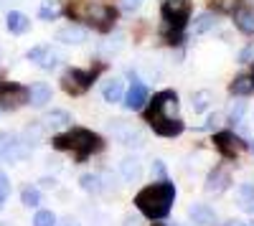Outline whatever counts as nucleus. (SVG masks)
Returning a JSON list of instances; mask_svg holds the SVG:
<instances>
[{
	"instance_id": "1",
	"label": "nucleus",
	"mask_w": 254,
	"mask_h": 226,
	"mask_svg": "<svg viewBox=\"0 0 254 226\" xmlns=\"http://www.w3.org/2000/svg\"><path fill=\"white\" fill-rule=\"evenodd\" d=\"M145 119L150 122V127L163 135V137H176L183 132V119L178 117V97L176 92H160L153 97V105L147 110Z\"/></svg>"
},
{
	"instance_id": "2",
	"label": "nucleus",
	"mask_w": 254,
	"mask_h": 226,
	"mask_svg": "<svg viewBox=\"0 0 254 226\" xmlns=\"http://www.w3.org/2000/svg\"><path fill=\"white\" fill-rule=\"evenodd\" d=\"M173 203H176V186L168 178L153 183V186H145L135 196V206L150 221H163L168 214H171Z\"/></svg>"
},
{
	"instance_id": "3",
	"label": "nucleus",
	"mask_w": 254,
	"mask_h": 226,
	"mask_svg": "<svg viewBox=\"0 0 254 226\" xmlns=\"http://www.w3.org/2000/svg\"><path fill=\"white\" fill-rule=\"evenodd\" d=\"M54 148L56 150H69V153H74L76 163H84L89 155H94V153H99L104 148V140L97 132H92V130L71 127L69 132L54 137Z\"/></svg>"
},
{
	"instance_id": "4",
	"label": "nucleus",
	"mask_w": 254,
	"mask_h": 226,
	"mask_svg": "<svg viewBox=\"0 0 254 226\" xmlns=\"http://www.w3.org/2000/svg\"><path fill=\"white\" fill-rule=\"evenodd\" d=\"M28 145L13 132H0V163H15L28 155Z\"/></svg>"
},
{
	"instance_id": "5",
	"label": "nucleus",
	"mask_w": 254,
	"mask_h": 226,
	"mask_svg": "<svg viewBox=\"0 0 254 226\" xmlns=\"http://www.w3.org/2000/svg\"><path fill=\"white\" fill-rule=\"evenodd\" d=\"M214 145H216V150L224 155V158H239L244 150H247V142L239 137V135H234V132H216L214 135Z\"/></svg>"
},
{
	"instance_id": "6",
	"label": "nucleus",
	"mask_w": 254,
	"mask_h": 226,
	"mask_svg": "<svg viewBox=\"0 0 254 226\" xmlns=\"http://www.w3.org/2000/svg\"><path fill=\"white\" fill-rule=\"evenodd\" d=\"M92 79L94 74L92 71H79V69H69L66 74L61 76V87L66 89L69 94H84L89 87H92Z\"/></svg>"
},
{
	"instance_id": "7",
	"label": "nucleus",
	"mask_w": 254,
	"mask_h": 226,
	"mask_svg": "<svg viewBox=\"0 0 254 226\" xmlns=\"http://www.w3.org/2000/svg\"><path fill=\"white\" fill-rule=\"evenodd\" d=\"M112 132H115V137L122 142V145H127V148H142V142H145L142 130L135 127V125H127V122H122V119H115L112 122Z\"/></svg>"
},
{
	"instance_id": "8",
	"label": "nucleus",
	"mask_w": 254,
	"mask_h": 226,
	"mask_svg": "<svg viewBox=\"0 0 254 226\" xmlns=\"http://www.w3.org/2000/svg\"><path fill=\"white\" fill-rule=\"evenodd\" d=\"M28 102V89L26 87H18V84H10V87H0V110H18Z\"/></svg>"
},
{
	"instance_id": "9",
	"label": "nucleus",
	"mask_w": 254,
	"mask_h": 226,
	"mask_svg": "<svg viewBox=\"0 0 254 226\" xmlns=\"http://www.w3.org/2000/svg\"><path fill=\"white\" fill-rule=\"evenodd\" d=\"M163 15L171 20V23H176V28H181L186 15H188V0H165L163 3Z\"/></svg>"
},
{
	"instance_id": "10",
	"label": "nucleus",
	"mask_w": 254,
	"mask_h": 226,
	"mask_svg": "<svg viewBox=\"0 0 254 226\" xmlns=\"http://www.w3.org/2000/svg\"><path fill=\"white\" fill-rule=\"evenodd\" d=\"M69 125H71V114L64 112V110H51L49 114H44V119H41V127L46 132H59Z\"/></svg>"
},
{
	"instance_id": "11",
	"label": "nucleus",
	"mask_w": 254,
	"mask_h": 226,
	"mask_svg": "<svg viewBox=\"0 0 254 226\" xmlns=\"http://www.w3.org/2000/svg\"><path fill=\"white\" fill-rule=\"evenodd\" d=\"M145 102H147V89L142 81H132V87L130 92H127L125 97V110H130V112H137L145 107Z\"/></svg>"
},
{
	"instance_id": "12",
	"label": "nucleus",
	"mask_w": 254,
	"mask_h": 226,
	"mask_svg": "<svg viewBox=\"0 0 254 226\" xmlns=\"http://www.w3.org/2000/svg\"><path fill=\"white\" fill-rule=\"evenodd\" d=\"M229 186H231V178H229V173H226V170H221V168H216V170H211V173H208L203 191H206V193H214V196H219V193H224Z\"/></svg>"
},
{
	"instance_id": "13",
	"label": "nucleus",
	"mask_w": 254,
	"mask_h": 226,
	"mask_svg": "<svg viewBox=\"0 0 254 226\" xmlns=\"http://www.w3.org/2000/svg\"><path fill=\"white\" fill-rule=\"evenodd\" d=\"M84 15H87V20H92V23H97L99 28H107L110 20H115V10L112 8H104V5H87V10H84Z\"/></svg>"
},
{
	"instance_id": "14",
	"label": "nucleus",
	"mask_w": 254,
	"mask_h": 226,
	"mask_svg": "<svg viewBox=\"0 0 254 226\" xmlns=\"http://www.w3.org/2000/svg\"><path fill=\"white\" fill-rule=\"evenodd\" d=\"M188 216L193 219V224H198V226L216 224V211L211 206H206V203H193V206L188 209Z\"/></svg>"
},
{
	"instance_id": "15",
	"label": "nucleus",
	"mask_w": 254,
	"mask_h": 226,
	"mask_svg": "<svg viewBox=\"0 0 254 226\" xmlns=\"http://www.w3.org/2000/svg\"><path fill=\"white\" fill-rule=\"evenodd\" d=\"M28 58H31V61H36V64H38L41 69H54L59 56H56L49 46H38V49H31V51H28Z\"/></svg>"
},
{
	"instance_id": "16",
	"label": "nucleus",
	"mask_w": 254,
	"mask_h": 226,
	"mask_svg": "<svg viewBox=\"0 0 254 226\" xmlns=\"http://www.w3.org/2000/svg\"><path fill=\"white\" fill-rule=\"evenodd\" d=\"M89 36L87 28H81V26H66V28H61L56 33V38L61 41V44H84Z\"/></svg>"
},
{
	"instance_id": "17",
	"label": "nucleus",
	"mask_w": 254,
	"mask_h": 226,
	"mask_svg": "<svg viewBox=\"0 0 254 226\" xmlns=\"http://www.w3.org/2000/svg\"><path fill=\"white\" fill-rule=\"evenodd\" d=\"M120 173L127 183H137L142 178V166H140V160L137 158H125L120 163Z\"/></svg>"
},
{
	"instance_id": "18",
	"label": "nucleus",
	"mask_w": 254,
	"mask_h": 226,
	"mask_svg": "<svg viewBox=\"0 0 254 226\" xmlns=\"http://www.w3.org/2000/svg\"><path fill=\"white\" fill-rule=\"evenodd\" d=\"M229 89H231V94H234V97H249V94H254V71L237 76L234 81H231Z\"/></svg>"
},
{
	"instance_id": "19",
	"label": "nucleus",
	"mask_w": 254,
	"mask_h": 226,
	"mask_svg": "<svg viewBox=\"0 0 254 226\" xmlns=\"http://www.w3.org/2000/svg\"><path fill=\"white\" fill-rule=\"evenodd\" d=\"M28 102L33 107H44L46 102H51V87L44 84V81H38V84H33L28 89Z\"/></svg>"
},
{
	"instance_id": "20",
	"label": "nucleus",
	"mask_w": 254,
	"mask_h": 226,
	"mask_svg": "<svg viewBox=\"0 0 254 226\" xmlns=\"http://www.w3.org/2000/svg\"><path fill=\"white\" fill-rule=\"evenodd\" d=\"M102 97H104V102H110V105L120 102V99L125 97V92H122V81H120V79H110L107 84L102 87Z\"/></svg>"
},
{
	"instance_id": "21",
	"label": "nucleus",
	"mask_w": 254,
	"mask_h": 226,
	"mask_svg": "<svg viewBox=\"0 0 254 226\" xmlns=\"http://www.w3.org/2000/svg\"><path fill=\"white\" fill-rule=\"evenodd\" d=\"M5 23H8V31H10V33H26V31H28V26H31V20H28L23 13L10 10Z\"/></svg>"
},
{
	"instance_id": "22",
	"label": "nucleus",
	"mask_w": 254,
	"mask_h": 226,
	"mask_svg": "<svg viewBox=\"0 0 254 226\" xmlns=\"http://www.w3.org/2000/svg\"><path fill=\"white\" fill-rule=\"evenodd\" d=\"M234 20H237L239 31H244V33H254V8H242V10H237Z\"/></svg>"
},
{
	"instance_id": "23",
	"label": "nucleus",
	"mask_w": 254,
	"mask_h": 226,
	"mask_svg": "<svg viewBox=\"0 0 254 226\" xmlns=\"http://www.w3.org/2000/svg\"><path fill=\"white\" fill-rule=\"evenodd\" d=\"M44 135H46V130L41 127V122H31V125L26 127V132H23V142L31 148V145H38L41 140H44Z\"/></svg>"
},
{
	"instance_id": "24",
	"label": "nucleus",
	"mask_w": 254,
	"mask_h": 226,
	"mask_svg": "<svg viewBox=\"0 0 254 226\" xmlns=\"http://www.w3.org/2000/svg\"><path fill=\"white\" fill-rule=\"evenodd\" d=\"M79 183H81V188L87 191V193H102V191H104L102 175H94V173H84V175L79 178Z\"/></svg>"
},
{
	"instance_id": "25",
	"label": "nucleus",
	"mask_w": 254,
	"mask_h": 226,
	"mask_svg": "<svg viewBox=\"0 0 254 226\" xmlns=\"http://www.w3.org/2000/svg\"><path fill=\"white\" fill-rule=\"evenodd\" d=\"M38 15L44 18V20H56L61 15V3H59V0H44V3H41Z\"/></svg>"
},
{
	"instance_id": "26",
	"label": "nucleus",
	"mask_w": 254,
	"mask_h": 226,
	"mask_svg": "<svg viewBox=\"0 0 254 226\" xmlns=\"http://www.w3.org/2000/svg\"><path fill=\"white\" fill-rule=\"evenodd\" d=\"M20 203H23L26 209H36L41 203V191L36 186H26L23 191H20Z\"/></svg>"
},
{
	"instance_id": "27",
	"label": "nucleus",
	"mask_w": 254,
	"mask_h": 226,
	"mask_svg": "<svg viewBox=\"0 0 254 226\" xmlns=\"http://www.w3.org/2000/svg\"><path fill=\"white\" fill-rule=\"evenodd\" d=\"M239 201H242V209L254 214V186L252 183H244V186L239 188Z\"/></svg>"
},
{
	"instance_id": "28",
	"label": "nucleus",
	"mask_w": 254,
	"mask_h": 226,
	"mask_svg": "<svg viewBox=\"0 0 254 226\" xmlns=\"http://www.w3.org/2000/svg\"><path fill=\"white\" fill-rule=\"evenodd\" d=\"M214 26H216V15H214V13H201L198 20L193 23V31H196V33H206V31H211Z\"/></svg>"
},
{
	"instance_id": "29",
	"label": "nucleus",
	"mask_w": 254,
	"mask_h": 226,
	"mask_svg": "<svg viewBox=\"0 0 254 226\" xmlns=\"http://www.w3.org/2000/svg\"><path fill=\"white\" fill-rule=\"evenodd\" d=\"M33 226H56V214L49 209H41L33 216Z\"/></svg>"
},
{
	"instance_id": "30",
	"label": "nucleus",
	"mask_w": 254,
	"mask_h": 226,
	"mask_svg": "<svg viewBox=\"0 0 254 226\" xmlns=\"http://www.w3.org/2000/svg\"><path fill=\"white\" fill-rule=\"evenodd\" d=\"M208 102H211V92L201 89V92L193 94V99H190V107H193V112H203L208 107Z\"/></svg>"
},
{
	"instance_id": "31",
	"label": "nucleus",
	"mask_w": 254,
	"mask_h": 226,
	"mask_svg": "<svg viewBox=\"0 0 254 226\" xmlns=\"http://www.w3.org/2000/svg\"><path fill=\"white\" fill-rule=\"evenodd\" d=\"M8 196H10V180H8V175L0 170V206L8 201Z\"/></svg>"
},
{
	"instance_id": "32",
	"label": "nucleus",
	"mask_w": 254,
	"mask_h": 226,
	"mask_svg": "<svg viewBox=\"0 0 254 226\" xmlns=\"http://www.w3.org/2000/svg\"><path fill=\"white\" fill-rule=\"evenodd\" d=\"M244 102H237L234 107H231V122H242V117H244Z\"/></svg>"
},
{
	"instance_id": "33",
	"label": "nucleus",
	"mask_w": 254,
	"mask_h": 226,
	"mask_svg": "<svg viewBox=\"0 0 254 226\" xmlns=\"http://www.w3.org/2000/svg\"><path fill=\"white\" fill-rule=\"evenodd\" d=\"M120 46H122V36L117 33V36H115V44H104V46H102V51H104V54H110V51H117Z\"/></svg>"
},
{
	"instance_id": "34",
	"label": "nucleus",
	"mask_w": 254,
	"mask_h": 226,
	"mask_svg": "<svg viewBox=\"0 0 254 226\" xmlns=\"http://www.w3.org/2000/svg\"><path fill=\"white\" fill-rule=\"evenodd\" d=\"M142 3H145V0H122V8L132 13V10H137V8H140Z\"/></svg>"
},
{
	"instance_id": "35",
	"label": "nucleus",
	"mask_w": 254,
	"mask_h": 226,
	"mask_svg": "<svg viewBox=\"0 0 254 226\" xmlns=\"http://www.w3.org/2000/svg\"><path fill=\"white\" fill-rule=\"evenodd\" d=\"M221 119H224L221 114H211V117H208V125H203V130H214V127H219V125H221Z\"/></svg>"
},
{
	"instance_id": "36",
	"label": "nucleus",
	"mask_w": 254,
	"mask_h": 226,
	"mask_svg": "<svg viewBox=\"0 0 254 226\" xmlns=\"http://www.w3.org/2000/svg\"><path fill=\"white\" fill-rule=\"evenodd\" d=\"M56 226H81V224L71 216H64V219H56Z\"/></svg>"
},
{
	"instance_id": "37",
	"label": "nucleus",
	"mask_w": 254,
	"mask_h": 226,
	"mask_svg": "<svg viewBox=\"0 0 254 226\" xmlns=\"http://www.w3.org/2000/svg\"><path fill=\"white\" fill-rule=\"evenodd\" d=\"M216 5H219L221 10H234V5H237V0H216Z\"/></svg>"
},
{
	"instance_id": "38",
	"label": "nucleus",
	"mask_w": 254,
	"mask_h": 226,
	"mask_svg": "<svg viewBox=\"0 0 254 226\" xmlns=\"http://www.w3.org/2000/svg\"><path fill=\"white\" fill-rule=\"evenodd\" d=\"M155 173L160 175V180L165 178V166H163V160H155Z\"/></svg>"
},
{
	"instance_id": "39",
	"label": "nucleus",
	"mask_w": 254,
	"mask_h": 226,
	"mask_svg": "<svg viewBox=\"0 0 254 226\" xmlns=\"http://www.w3.org/2000/svg\"><path fill=\"white\" fill-rule=\"evenodd\" d=\"M125 226H137V219L135 216H125Z\"/></svg>"
},
{
	"instance_id": "40",
	"label": "nucleus",
	"mask_w": 254,
	"mask_h": 226,
	"mask_svg": "<svg viewBox=\"0 0 254 226\" xmlns=\"http://www.w3.org/2000/svg\"><path fill=\"white\" fill-rule=\"evenodd\" d=\"M54 183H56L54 178H44V180H41V186H46V188H54Z\"/></svg>"
},
{
	"instance_id": "41",
	"label": "nucleus",
	"mask_w": 254,
	"mask_h": 226,
	"mask_svg": "<svg viewBox=\"0 0 254 226\" xmlns=\"http://www.w3.org/2000/svg\"><path fill=\"white\" fill-rule=\"evenodd\" d=\"M224 226H244V224H242V221H226Z\"/></svg>"
},
{
	"instance_id": "42",
	"label": "nucleus",
	"mask_w": 254,
	"mask_h": 226,
	"mask_svg": "<svg viewBox=\"0 0 254 226\" xmlns=\"http://www.w3.org/2000/svg\"><path fill=\"white\" fill-rule=\"evenodd\" d=\"M171 226H190V224H183V221H173Z\"/></svg>"
},
{
	"instance_id": "43",
	"label": "nucleus",
	"mask_w": 254,
	"mask_h": 226,
	"mask_svg": "<svg viewBox=\"0 0 254 226\" xmlns=\"http://www.w3.org/2000/svg\"><path fill=\"white\" fill-rule=\"evenodd\" d=\"M153 226H165V224H153Z\"/></svg>"
},
{
	"instance_id": "44",
	"label": "nucleus",
	"mask_w": 254,
	"mask_h": 226,
	"mask_svg": "<svg viewBox=\"0 0 254 226\" xmlns=\"http://www.w3.org/2000/svg\"><path fill=\"white\" fill-rule=\"evenodd\" d=\"M252 150H254V142H252Z\"/></svg>"
},
{
	"instance_id": "45",
	"label": "nucleus",
	"mask_w": 254,
	"mask_h": 226,
	"mask_svg": "<svg viewBox=\"0 0 254 226\" xmlns=\"http://www.w3.org/2000/svg\"><path fill=\"white\" fill-rule=\"evenodd\" d=\"M0 226H8V224H0Z\"/></svg>"
},
{
	"instance_id": "46",
	"label": "nucleus",
	"mask_w": 254,
	"mask_h": 226,
	"mask_svg": "<svg viewBox=\"0 0 254 226\" xmlns=\"http://www.w3.org/2000/svg\"><path fill=\"white\" fill-rule=\"evenodd\" d=\"M0 87H3V81H0Z\"/></svg>"
}]
</instances>
